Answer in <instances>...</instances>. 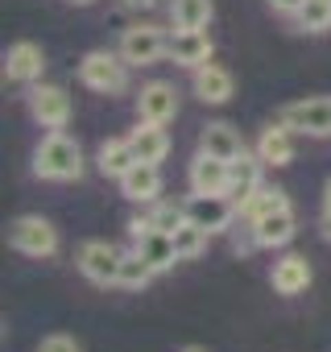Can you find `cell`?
<instances>
[{
  "mask_svg": "<svg viewBox=\"0 0 331 352\" xmlns=\"http://www.w3.org/2000/svg\"><path fill=\"white\" fill-rule=\"evenodd\" d=\"M195 96L203 104H228L232 100V75L224 67H216V63H203L195 71Z\"/></svg>",
  "mask_w": 331,
  "mask_h": 352,
  "instance_id": "cell-19",
  "label": "cell"
},
{
  "mask_svg": "<svg viewBox=\"0 0 331 352\" xmlns=\"http://www.w3.org/2000/svg\"><path fill=\"white\" fill-rule=\"evenodd\" d=\"M128 236H133V249L153 265V270H170L179 261V249H174V232H161V228H149V220H133L128 224Z\"/></svg>",
  "mask_w": 331,
  "mask_h": 352,
  "instance_id": "cell-7",
  "label": "cell"
},
{
  "mask_svg": "<svg viewBox=\"0 0 331 352\" xmlns=\"http://www.w3.org/2000/svg\"><path fill=\"white\" fill-rule=\"evenodd\" d=\"M128 145H133L137 162H161L166 153H170V137H166V129L153 124V120H141V124L128 133Z\"/></svg>",
  "mask_w": 331,
  "mask_h": 352,
  "instance_id": "cell-17",
  "label": "cell"
},
{
  "mask_svg": "<svg viewBox=\"0 0 331 352\" xmlns=\"http://www.w3.org/2000/svg\"><path fill=\"white\" fill-rule=\"evenodd\" d=\"M261 170H265L261 153H249V149L228 162V199H232L236 208H244V204L261 191Z\"/></svg>",
  "mask_w": 331,
  "mask_h": 352,
  "instance_id": "cell-10",
  "label": "cell"
},
{
  "mask_svg": "<svg viewBox=\"0 0 331 352\" xmlns=\"http://www.w3.org/2000/svg\"><path fill=\"white\" fill-rule=\"evenodd\" d=\"M183 352H203V348H195V344H191V348H183Z\"/></svg>",
  "mask_w": 331,
  "mask_h": 352,
  "instance_id": "cell-34",
  "label": "cell"
},
{
  "mask_svg": "<svg viewBox=\"0 0 331 352\" xmlns=\"http://www.w3.org/2000/svg\"><path fill=\"white\" fill-rule=\"evenodd\" d=\"M207 228H199L195 220H183L179 228H174V249H179V261H195L203 249H207Z\"/></svg>",
  "mask_w": 331,
  "mask_h": 352,
  "instance_id": "cell-25",
  "label": "cell"
},
{
  "mask_svg": "<svg viewBox=\"0 0 331 352\" xmlns=\"http://www.w3.org/2000/svg\"><path fill=\"white\" fill-rule=\"evenodd\" d=\"M183 212H187V220H195L207 232H224L240 216V208L228 195H199V191H191V199L183 204Z\"/></svg>",
  "mask_w": 331,
  "mask_h": 352,
  "instance_id": "cell-9",
  "label": "cell"
},
{
  "mask_svg": "<svg viewBox=\"0 0 331 352\" xmlns=\"http://www.w3.org/2000/svg\"><path fill=\"white\" fill-rule=\"evenodd\" d=\"M310 286V265H306V257H282L277 265H273V290L277 294H302Z\"/></svg>",
  "mask_w": 331,
  "mask_h": 352,
  "instance_id": "cell-21",
  "label": "cell"
},
{
  "mask_svg": "<svg viewBox=\"0 0 331 352\" xmlns=\"http://www.w3.org/2000/svg\"><path fill=\"white\" fill-rule=\"evenodd\" d=\"M199 149H203V153H212V157H224V162H232V157H240V153H244L240 133H236L232 124H224V120H216V124H207V129L199 133Z\"/></svg>",
  "mask_w": 331,
  "mask_h": 352,
  "instance_id": "cell-20",
  "label": "cell"
},
{
  "mask_svg": "<svg viewBox=\"0 0 331 352\" xmlns=\"http://www.w3.org/2000/svg\"><path fill=\"white\" fill-rule=\"evenodd\" d=\"M120 265H124V253L108 241H87L79 249V270L95 286H120Z\"/></svg>",
  "mask_w": 331,
  "mask_h": 352,
  "instance_id": "cell-6",
  "label": "cell"
},
{
  "mask_svg": "<svg viewBox=\"0 0 331 352\" xmlns=\"http://www.w3.org/2000/svg\"><path fill=\"white\" fill-rule=\"evenodd\" d=\"M253 236H257V249H282L294 241V212L282 208L273 216H261L253 220Z\"/></svg>",
  "mask_w": 331,
  "mask_h": 352,
  "instance_id": "cell-16",
  "label": "cell"
},
{
  "mask_svg": "<svg viewBox=\"0 0 331 352\" xmlns=\"http://www.w3.org/2000/svg\"><path fill=\"white\" fill-rule=\"evenodd\" d=\"M79 79H83V87H91L100 96H120L128 87V63H124L120 50L116 54L112 50H91L79 63Z\"/></svg>",
  "mask_w": 331,
  "mask_h": 352,
  "instance_id": "cell-2",
  "label": "cell"
},
{
  "mask_svg": "<svg viewBox=\"0 0 331 352\" xmlns=\"http://www.w3.org/2000/svg\"><path fill=\"white\" fill-rule=\"evenodd\" d=\"M216 5L212 0H170V21L174 30H207Z\"/></svg>",
  "mask_w": 331,
  "mask_h": 352,
  "instance_id": "cell-23",
  "label": "cell"
},
{
  "mask_svg": "<svg viewBox=\"0 0 331 352\" xmlns=\"http://www.w3.org/2000/svg\"><path fill=\"white\" fill-rule=\"evenodd\" d=\"M137 116L153 124H170L179 116V91L170 83H145L137 96Z\"/></svg>",
  "mask_w": 331,
  "mask_h": 352,
  "instance_id": "cell-11",
  "label": "cell"
},
{
  "mask_svg": "<svg viewBox=\"0 0 331 352\" xmlns=\"http://www.w3.org/2000/svg\"><path fill=\"white\" fill-rule=\"evenodd\" d=\"M161 5H170V0H124V9H133V13H153Z\"/></svg>",
  "mask_w": 331,
  "mask_h": 352,
  "instance_id": "cell-30",
  "label": "cell"
},
{
  "mask_svg": "<svg viewBox=\"0 0 331 352\" xmlns=\"http://www.w3.org/2000/svg\"><path fill=\"white\" fill-rule=\"evenodd\" d=\"M294 17H298V30H306V34H327V30H331V0H306Z\"/></svg>",
  "mask_w": 331,
  "mask_h": 352,
  "instance_id": "cell-26",
  "label": "cell"
},
{
  "mask_svg": "<svg viewBox=\"0 0 331 352\" xmlns=\"http://www.w3.org/2000/svg\"><path fill=\"white\" fill-rule=\"evenodd\" d=\"M277 120L302 137H331V96H310V100L286 104Z\"/></svg>",
  "mask_w": 331,
  "mask_h": 352,
  "instance_id": "cell-5",
  "label": "cell"
},
{
  "mask_svg": "<svg viewBox=\"0 0 331 352\" xmlns=\"http://www.w3.org/2000/svg\"><path fill=\"white\" fill-rule=\"evenodd\" d=\"M257 153H261L265 166H290L294 162V129H286L282 120L269 124L257 141Z\"/></svg>",
  "mask_w": 331,
  "mask_h": 352,
  "instance_id": "cell-18",
  "label": "cell"
},
{
  "mask_svg": "<svg viewBox=\"0 0 331 352\" xmlns=\"http://www.w3.org/2000/svg\"><path fill=\"white\" fill-rule=\"evenodd\" d=\"M34 174H38V179H50V183H71V179L83 174V149L67 133L54 129L38 145V153H34Z\"/></svg>",
  "mask_w": 331,
  "mask_h": 352,
  "instance_id": "cell-1",
  "label": "cell"
},
{
  "mask_svg": "<svg viewBox=\"0 0 331 352\" xmlns=\"http://www.w3.org/2000/svg\"><path fill=\"white\" fill-rule=\"evenodd\" d=\"M9 245L25 257H50L58 249V228L46 216H21L9 224Z\"/></svg>",
  "mask_w": 331,
  "mask_h": 352,
  "instance_id": "cell-4",
  "label": "cell"
},
{
  "mask_svg": "<svg viewBox=\"0 0 331 352\" xmlns=\"http://www.w3.org/2000/svg\"><path fill=\"white\" fill-rule=\"evenodd\" d=\"M323 212H331V179H327V187H323Z\"/></svg>",
  "mask_w": 331,
  "mask_h": 352,
  "instance_id": "cell-33",
  "label": "cell"
},
{
  "mask_svg": "<svg viewBox=\"0 0 331 352\" xmlns=\"http://www.w3.org/2000/svg\"><path fill=\"white\" fill-rule=\"evenodd\" d=\"M170 58H174L179 67L199 71L203 63H212V38H207L203 30H174V38H170Z\"/></svg>",
  "mask_w": 331,
  "mask_h": 352,
  "instance_id": "cell-15",
  "label": "cell"
},
{
  "mask_svg": "<svg viewBox=\"0 0 331 352\" xmlns=\"http://www.w3.org/2000/svg\"><path fill=\"white\" fill-rule=\"evenodd\" d=\"M269 5H273L277 13H290V17H294V13H298V9L306 5V0H269Z\"/></svg>",
  "mask_w": 331,
  "mask_h": 352,
  "instance_id": "cell-31",
  "label": "cell"
},
{
  "mask_svg": "<svg viewBox=\"0 0 331 352\" xmlns=\"http://www.w3.org/2000/svg\"><path fill=\"white\" fill-rule=\"evenodd\" d=\"M116 183H120V195H124V199H133V204H153L157 191H161V170H157V162H137L124 179H116Z\"/></svg>",
  "mask_w": 331,
  "mask_h": 352,
  "instance_id": "cell-14",
  "label": "cell"
},
{
  "mask_svg": "<svg viewBox=\"0 0 331 352\" xmlns=\"http://www.w3.org/2000/svg\"><path fill=\"white\" fill-rule=\"evenodd\" d=\"M120 54L128 67H153L170 54V38H166L157 25H128L120 34Z\"/></svg>",
  "mask_w": 331,
  "mask_h": 352,
  "instance_id": "cell-3",
  "label": "cell"
},
{
  "mask_svg": "<svg viewBox=\"0 0 331 352\" xmlns=\"http://www.w3.org/2000/svg\"><path fill=\"white\" fill-rule=\"evenodd\" d=\"M157 270L133 249V253H124V265H120V286L124 290H141V286H149V278H153Z\"/></svg>",
  "mask_w": 331,
  "mask_h": 352,
  "instance_id": "cell-27",
  "label": "cell"
},
{
  "mask_svg": "<svg viewBox=\"0 0 331 352\" xmlns=\"http://www.w3.org/2000/svg\"><path fill=\"white\" fill-rule=\"evenodd\" d=\"M71 5H91V0H71Z\"/></svg>",
  "mask_w": 331,
  "mask_h": 352,
  "instance_id": "cell-35",
  "label": "cell"
},
{
  "mask_svg": "<svg viewBox=\"0 0 331 352\" xmlns=\"http://www.w3.org/2000/svg\"><path fill=\"white\" fill-rule=\"evenodd\" d=\"M282 208H290V195L282 191V187H261L244 208H240V216L253 224V220H261V216H273V212H282Z\"/></svg>",
  "mask_w": 331,
  "mask_h": 352,
  "instance_id": "cell-24",
  "label": "cell"
},
{
  "mask_svg": "<svg viewBox=\"0 0 331 352\" xmlns=\"http://www.w3.org/2000/svg\"><path fill=\"white\" fill-rule=\"evenodd\" d=\"M38 352H83V348H79L71 336L54 331V336H46V340H42V348H38Z\"/></svg>",
  "mask_w": 331,
  "mask_h": 352,
  "instance_id": "cell-29",
  "label": "cell"
},
{
  "mask_svg": "<svg viewBox=\"0 0 331 352\" xmlns=\"http://www.w3.org/2000/svg\"><path fill=\"white\" fill-rule=\"evenodd\" d=\"M191 191H199V195H228V162L199 149L195 162H191Z\"/></svg>",
  "mask_w": 331,
  "mask_h": 352,
  "instance_id": "cell-12",
  "label": "cell"
},
{
  "mask_svg": "<svg viewBox=\"0 0 331 352\" xmlns=\"http://www.w3.org/2000/svg\"><path fill=\"white\" fill-rule=\"evenodd\" d=\"M137 166V153L128 145V137H116V141H104L100 145V170L108 179H124V174Z\"/></svg>",
  "mask_w": 331,
  "mask_h": 352,
  "instance_id": "cell-22",
  "label": "cell"
},
{
  "mask_svg": "<svg viewBox=\"0 0 331 352\" xmlns=\"http://www.w3.org/2000/svg\"><path fill=\"white\" fill-rule=\"evenodd\" d=\"M30 112L42 129H67L71 120V96L58 83H30Z\"/></svg>",
  "mask_w": 331,
  "mask_h": 352,
  "instance_id": "cell-8",
  "label": "cell"
},
{
  "mask_svg": "<svg viewBox=\"0 0 331 352\" xmlns=\"http://www.w3.org/2000/svg\"><path fill=\"white\" fill-rule=\"evenodd\" d=\"M42 67H46V54L34 42H17L5 54V79H13V83H38Z\"/></svg>",
  "mask_w": 331,
  "mask_h": 352,
  "instance_id": "cell-13",
  "label": "cell"
},
{
  "mask_svg": "<svg viewBox=\"0 0 331 352\" xmlns=\"http://www.w3.org/2000/svg\"><path fill=\"white\" fill-rule=\"evenodd\" d=\"M319 228H323V236L331 241V212H323V220H319Z\"/></svg>",
  "mask_w": 331,
  "mask_h": 352,
  "instance_id": "cell-32",
  "label": "cell"
},
{
  "mask_svg": "<svg viewBox=\"0 0 331 352\" xmlns=\"http://www.w3.org/2000/svg\"><path fill=\"white\" fill-rule=\"evenodd\" d=\"M183 220H187V212H183V208H174V204H157V208H153V216H149V228L174 232Z\"/></svg>",
  "mask_w": 331,
  "mask_h": 352,
  "instance_id": "cell-28",
  "label": "cell"
}]
</instances>
